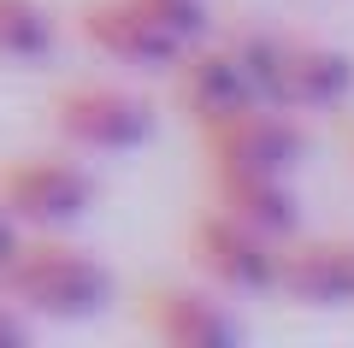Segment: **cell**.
<instances>
[{
	"label": "cell",
	"instance_id": "obj_1",
	"mask_svg": "<svg viewBox=\"0 0 354 348\" xmlns=\"http://www.w3.org/2000/svg\"><path fill=\"white\" fill-rule=\"evenodd\" d=\"M0 289L18 313H36V319H88L113 301V272L59 230H36V237L24 230L18 254L0 272Z\"/></svg>",
	"mask_w": 354,
	"mask_h": 348
},
{
	"label": "cell",
	"instance_id": "obj_2",
	"mask_svg": "<svg viewBox=\"0 0 354 348\" xmlns=\"http://www.w3.org/2000/svg\"><path fill=\"white\" fill-rule=\"evenodd\" d=\"M95 195L101 189L77 160H59V154H12V160H0V207L24 230H65V224L88 219Z\"/></svg>",
	"mask_w": 354,
	"mask_h": 348
},
{
	"label": "cell",
	"instance_id": "obj_3",
	"mask_svg": "<svg viewBox=\"0 0 354 348\" xmlns=\"http://www.w3.org/2000/svg\"><path fill=\"white\" fill-rule=\"evenodd\" d=\"M201 154H207V172H283L290 177L307 154V130L295 125V112L248 100V107L201 125Z\"/></svg>",
	"mask_w": 354,
	"mask_h": 348
},
{
	"label": "cell",
	"instance_id": "obj_4",
	"mask_svg": "<svg viewBox=\"0 0 354 348\" xmlns=\"http://www.w3.org/2000/svg\"><path fill=\"white\" fill-rule=\"evenodd\" d=\"M48 118L83 154H130L153 136V107L118 83H71L48 100Z\"/></svg>",
	"mask_w": 354,
	"mask_h": 348
},
{
	"label": "cell",
	"instance_id": "obj_5",
	"mask_svg": "<svg viewBox=\"0 0 354 348\" xmlns=\"http://www.w3.org/2000/svg\"><path fill=\"white\" fill-rule=\"evenodd\" d=\"M354 95V59L330 42H307V36H278L272 71H266V107L283 112H337Z\"/></svg>",
	"mask_w": 354,
	"mask_h": 348
},
{
	"label": "cell",
	"instance_id": "obj_6",
	"mask_svg": "<svg viewBox=\"0 0 354 348\" xmlns=\"http://www.w3.org/2000/svg\"><path fill=\"white\" fill-rule=\"evenodd\" d=\"M189 260L201 266L218 289H230V295H266V289L278 284V242L260 237V230H248V224H236L218 207L195 212Z\"/></svg>",
	"mask_w": 354,
	"mask_h": 348
},
{
	"label": "cell",
	"instance_id": "obj_7",
	"mask_svg": "<svg viewBox=\"0 0 354 348\" xmlns=\"http://www.w3.org/2000/svg\"><path fill=\"white\" fill-rule=\"evenodd\" d=\"M136 324L165 348H236L242 336H248V324H242L225 301H213L207 289H189V284L142 289Z\"/></svg>",
	"mask_w": 354,
	"mask_h": 348
},
{
	"label": "cell",
	"instance_id": "obj_8",
	"mask_svg": "<svg viewBox=\"0 0 354 348\" xmlns=\"http://www.w3.org/2000/svg\"><path fill=\"white\" fill-rule=\"evenodd\" d=\"M272 289L301 307H354V237H283Z\"/></svg>",
	"mask_w": 354,
	"mask_h": 348
},
{
	"label": "cell",
	"instance_id": "obj_9",
	"mask_svg": "<svg viewBox=\"0 0 354 348\" xmlns=\"http://www.w3.org/2000/svg\"><path fill=\"white\" fill-rule=\"evenodd\" d=\"M77 30L95 53H106L113 65H136V71H171V59L183 53V42H171L160 24H148L130 0H88L77 12Z\"/></svg>",
	"mask_w": 354,
	"mask_h": 348
},
{
	"label": "cell",
	"instance_id": "obj_10",
	"mask_svg": "<svg viewBox=\"0 0 354 348\" xmlns=\"http://www.w3.org/2000/svg\"><path fill=\"white\" fill-rule=\"evenodd\" d=\"M171 95H177V107L195 118V130H201V125H213V118H225V112L248 107L254 89H248V77H242L236 53L207 48V36H201V42H189V48L171 59Z\"/></svg>",
	"mask_w": 354,
	"mask_h": 348
},
{
	"label": "cell",
	"instance_id": "obj_11",
	"mask_svg": "<svg viewBox=\"0 0 354 348\" xmlns=\"http://www.w3.org/2000/svg\"><path fill=\"white\" fill-rule=\"evenodd\" d=\"M213 207L272 242L301 230V207L283 172H213Z\"/></svg>",
	"mask_w": 354,
	"mask_h": 348
},
{
	"label": "cell",
	"instance_id": "obj_12",
	"mask_svg": "<svg viewBox=\"0 0 354 348\" xmlns=\"http://www.w3.org/2000/svg\"><path fill=\"white\" fill-rule=\"evenodd\" d=\"M53 42H59V30L41 0H0V59L36 65L53 53Z\"/></svg>",
	"mask_w": 354,
	"mask_h": 348
},
{
	"label": "cell",
	"instance_id": "obj_13",
	"mask_svg": "<svg viewBox=\"0 0 354 348\" xmlns=\"http://www.w3.org/2000/svg\"><path fill=\"white\" fill-rule=\"evenodd\" d=\"M130 6H136L148 24H160L171 42H183V48L201 42L207 36V18H213V12H207V0H130Z\"/></svg>",
	"mask_w": 354,
	"mask_h": 348
},
{
	"label": "cell",
	"instance_id": "obj_14",
	"mask_svg": "<svg viewBox=\"0 0 354 348\" xmlns=\"http://www.w3.org/2000/svg\"><path fill=\"white\" fill-rule=\"evenodd\" d=\"M18 342H30V319L12 301H0V348H18Z\"/></svg>",
	"mask_w": 354,
	"mask_h": 348
},
{
	"label": "cell",
	"instance_id": "obj_15",
	"mask_svg": "<svg viewBox=\"0 0 354 348\" xmlns=\"http://www.w3.org/2000/svg\"><path fill=\"white\" fill-rule=\"evenodd\" d=\"M18 242H24V224H18L12 212L0 207V272H6V260H12V254H18Z\"/></svg>",
	"mask_w": 354,
	"mask_h": 348
},
{
	"label": "cell",
	"instance_id": "obj_16",
	"mask_svg": "<svg viewBox=\"0 0 354 348\" xmlns=\"http://www.w3.org/2000/svg\"><path fill=\"white\" fill-rule=\"evenodd\" d=\"M348 148H354V136H348Z\"/></svg>",
	"mask_w": 354,
	"mask_h": 348
}]
</instances>
